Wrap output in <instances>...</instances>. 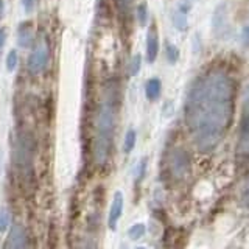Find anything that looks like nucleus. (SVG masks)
<instances>
[{"label":"nucleus","instance_id":"nucleus-10","mask_svg":"<svg viewBox=\"0 0 249 249\" xmlns=\"http://www.w3.org/2000/svg\"><path fill=\"white\" fill-rule=\"evenodd\" d=\"M18 41H19V45L22 47V49H28V47H31V44L35 42V35H33V30H31V27L25 25V23H22V25L19 27V31H18Z\"/></svg>","mask_w":249,"mask_h":249},{"label":"nucleus","instance_id":"nucleus-16","mask_svg":"<svg viewBox=\"0 0 249 249\" xmlns=\"http://www.w3.org/2000/svg\"><path fill=\"white\" fill-rule=\"evenodd\" d=\"M18 64H19V53H18V50H11L10 53L6 54V69H8V72H14V70L18 69Z\"/></svg>","mask_w":249,"mask_h":249},{"label":"nucleus","instance_id":"nucleus-7","mask_svg":"<svg viewBox=\"0 0 249 249\" xmlns=\"http://www.w3.org/2000/svg\"><path fill=\"white\" fill-rule=\"evenodd\" d=\"M123 204H124V198L122 192H115L114 198H112V204L109 209V215H107V226L111 231H115L117 223H119L122 212H123Z\"/></svg>","mask_w":249,"mask_h":249},{"label":"nucleus","instance_id":"nucleus-14","mask_svg":"<svg viewBox=\"0 0 249 249\" xmlns=\"http://www.w3.org/2000/svg\"><path fill=\"white\" fill-rule=\"evenodd\" d=\"M132 2H134V0H115L117 10H119V14L122 19L129 20L131 11H132Z\"/></svg>","mask_w":249,"mask_h":249},{"label":"nucleus","instance_id":"nucleus-9","mask_svg":"<svg viewBox=\"0 0 249 249\" xmlns=\"http://www.w3.org/2000/svg\"><path fill=\"white\" fill-rule=\"evenodd\" d=\"M27 246V232L23 229V226L16 223L10 232V237L6 241V248H25Z\"/></svg>","mask_w":249,"mask_h":249},{"label":"nucleus","instance_id":"nucleus-17","mask_svg":"<svg viewBox=\"0 0 249 249\" xmlns=\"http://www.w3.org/2000/svg\"><path fill=\"white\" fill-rule=\"evenodd\" d=\"M145 233V224L143 223H136L131 226V229L128 232V235L131 240H139L140 237H143Z\"/></svg>","mask_w":249,"mask_h":249},{"label":"nucleus","instance_id":"nucleus-4","mask_svg":"<svg viewBox=\"0 0 249 249\" xmlns=\"http://www.w3.org/2000/svg\"><path fill=\"white\" fill-rule=\"evenodd\" d=\"M238 151L245 156H249V86L243 95V114H241Z\"/></svg>","mask_w":249,"mask_h":249},{"label":"nucleus","instance_id":"nucleus-26","mask_svg":"<svg viewBox=\"0 0 249 249\" xmlns=\"http://www.w3.org/2000/svg\"><path fill=\"white\" fill-rule=\"evenodd\" d=\"M5 44H6V30L2 27V28H0V52L3 50Z\"/></svg>","mask_w":249,"mask_h":249},{"label":"nucleus","instance_id":"nucleus-11","mask_svg":"<svg viewBox=\"0 0 249 249\" xmlns=\"http://www.w3.org/2000/svg\"><path fill=\"white\" fill-rule=\"evenodd\" d=\"M162 93V83L159 78H151V80H148L146 84H145V95L150 101H154L160 97Z\"/></svg>","mask_w":249,"mask_h":249},{"label":"nucleus","instance_id":"nucleus-21","mask_svg":"<svg viewBox=\"0 0 249 249\" xmlns=\"http://www.w3.org/2000/svg\"><path fill=\"white\" fill-rule=\"evenodd\" d=\"M241 202L249 210V175L245 178V182L241 185Z\"/></svg>","mask_w":249,"mask_h":249},{"label":"nucleus","instance_id":"nucleus-19","mask_svg":"<svg viewBox=\"0 0 249 249\" xmlns=\"http://www.w3.org/2000/svg\"><path fill=\"white\" fill-rule=\"evenodd\" d=\"M140 67H142V56H140V54H134L131 59V64H129L131 76H136L140 72Z\"/></svg>","mask_w":249,"mask_h":249},{"label":"nucleus","instance_id":"nucleus-13","mask_svg":"<svg viewBox=\"0 0 249 249\" xmlns=\"http://www.w3.org/2000/svg\"><path fill=\"white\" fill-rule=\"evenodd\" d=\"M173 23L179 31H185L189 27V19H187V8L181 6L173 16Z\"/></svg>","mask_w":249,"mask_h":249},{"label":"nucleus","instance_id":"nucleus-25","mask_svg":"<svg viewBox=\"0 0 249 249\" xmlns=\"http://www.w3.org/2000/svg\"><path fill=\"white\" fill-rule=\"evenodd\" d=\"M145 170H146V158H143L142 159V162L139 163V168H137V182L140 181V179L143 178V175H145Z\"/></svg>","mask_w":249,"mask_h":249},{"label":"nucleus","instance_id":"nucleus-24","mask_svg":"<svg viewBox=\"0 0 249 249\" xmlns=\"http://www.w3.org/2000/svg\"><path fill=\"white\" fill-rule=\"evenodd\" d=\"M20 2H22V8H23V11H25L27 14H30L31 11L35 10L36 0H20Z\"/></svg>","mask_w":249,"mask_h":249},{"label":"nucleus","instance_id":"nucleus-2","mask_svg":"<svg viewBox=\"0 0 249 249\" xmlns=\"http://www.w3.org/2000/svg\"><path fill=\"white\" fill-rule=\"evenodd\" d=\"M117 117V100L112 88L107 89L106 97L101 101L95 119V136H93V162L98 167H105L112 151L114 131Z\"/></svg>","mask_w":249,"mask_h":249},{"label":"nucleus","instance_id":"nucleus-15","mask_svg":"<svg viewBox=\"0 0 249 249\" xmlns=\"http://www.w3.org/2000/svg\"><path fill=\"white\" fill-rule=\"evenodd\" d=\"M136 142H137L136 131L134 129H128L126 136H124V140H123V151L124 153H131L132 150H134Z\"/></svg>","mask_w":249,"mask_h":249},{"label":"nucleus","instance_id":"nucleus-22","mask_svg":"<svg viewBox=\"0 0 249 249\" xmlns=\"http://www.w3.org/2000/svg\"><path fill=\"white\" fill-rule=\"evenodd\" d=\"M137 19L140 22V25H146L148 22V8L145 3H140L137 6Z\"/></svg>","mask_w":249,"mask_h":249},{"label":"nucleus","instance_id":"nucleus-20","mask_svg":"<svg viewBox=\"0 0 249 249\" xmlns=\"http://www.w3.org/2000/svg\"><path fill=\"white\" fill-rule=\"evenodd\" d=\"M165 56H167L168 62L175 64V62L179 59V50H178V47L173 45V44H168L167 49H165Z\"/></svg>","mask_w":249,"mask_h":249},{"label":"nucleus","instance_id":"nucleus-6","mask_svg":"<svg viewBox=\"0 0 249 249\" xmlns=\"http://www.w3.org/2000/svg\"><path fill=\"white\" fill-rule=\"evenodd\" d=\"M33 148H31V143H30V139L28 136L22 134L19 136L18 142H16V151H14V159H16V163L18 165H30L31 162V151Z\"/></svg>","mask_w":249,"mask_h":249},{"label":"nucleus","instance_id":"nucleus-18","mask_svg":"<svg viewBox=\"0 0 249 249\" xmlns=\"http://www.w3.org/2000/svg\"><path fill=\"white\" fill-rule=\"evenodd\" d=\"M10 212L2 207L0 209V232H6L8 229H10Z\"/></svg>","mask_w":249,"mask_h":249},{"label":"nucleus","instance_id":"nucleus-23","mask_svg":"<svg viewBox=\"0 0 249 249\" xmlns=\"http://www.w3.org/2000/svg\"><path fill=\"white\" fill-rule=\"evenodd\" d=\"M241 42L246 47H249V18H248V22L245 23L243 30H241Z\"/></svg>","mask_w":249,"mask_h":249},{"label":"nucleus","instance_id":"nucleus-1","mask_svg":"<svg viewBox=\"0 0 249 249\" xmlns=\"http://www.w3.org/2000/svg\"><path fill=\"white\" fill-rule=\"evenodd\" d=\"M235 83L223 69H212L193 83L185 103V123L199 153L223 142L233 115Z\"/></svg>","mask_w":249,"mask_h":249},{"label":"nucleus","instance_id":"nucleus-5","mask_svg":"<svg viewBox=\"0 0 249 249\" xmlns=\"http://www.w3.org/2000/svg\"><path fill=\"white\" fill-rule=\"evenodd\" d=\"M49 59H50V50L47 44H39L36 49L31 52L30 58H28V70L33 75L41 73L42 70L47 67L49 64Z\"/></svg>","mask_w":249,"mask_h":249},{"label":"nucleus","instance_id":"nucleus-27","mask_svg":"<svg viewBox=\"0 0 249 249\" xmlns=\"http://www.w3.org/2000/svg\"><path fill=\"white\" fill-rule=\"evenodd\" d=\"M3 13H5V3L3 0H0V19L3 18Z\"/></svg>","mask_w":249,"mask_h":249},{"label":"nucleus","instance_id":"nucleus-8","mask_svg":"<svg viewBox=\"0 0 249 249\" xmlns=\"http://www.w3.org/2000/svg\"><path fill=\"white\" fill-rule=\"evenodd\" d=\"M158 53H159V35H158V28L153 23L146 35V61L154 62L156 58H158Z\"/></svg>","mask_w":249,"mask_h":249},{"label":"nucleus","instance_id":"nucleus-3","mask_svg":"<svg viewBox=\"0 0 249 249\" xmlns=\"http://www.w3.org/2000/svg\"><path fill=\"white\" fill-rule=\"evenodd\" d=\"M190 171V156L185 150H173L168 156V173L176 181H182Z\"/></svg>","mask_w":249,"mask_h":249},{"label":"nucleus","instance_id":"nucleus-12","mask_svg":"<svg viewBox=\"0 0 249 249\" xmlns=\"http://www.w3.org/2000/svg\"><path fill=\"white\" fill-rule=\"evenodd\" d=\"M213 28H215V31H216V35H218V36H221V30H223V31L228 30V23H226L224 5H221V6L215 11V16H213Z\"/></svg>","mask_w":249,"mask_h":249}]
</instances>
